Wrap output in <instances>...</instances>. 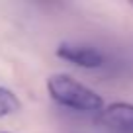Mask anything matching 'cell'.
Instances as JSON below:
<instances>
[{
	"label": "cell",
	"mask_w": 133,
	"mask_h": 133,
	"mask_svg": "<svg viewBox=\"0 0 133 133\" xmlns=\"http://www.w3.org/2000/svg\"><path fill=\"white\" fill-rule=\"evenodd\" d=\"M47 92L57 104L71 108L75 112H86V114H100L104 108L102 96L96 94L92 88L84 86L76 78L69 75H51L47 78Z\"/></svg>",
	"instance_id": "6da1fadb"
},
{
	"label": "cell",
	"mask_w": 133,
	"mask_h": 133,
	"mask_svg": "<svg viewBox=\"0 0 133 133\" xmlns=\"http://www.w3.org/2000/svg\"><path fill=\"white\" fill-rule=\"evenodd\" d=\"M98 121L116 133H133V104L114 102L104 106L98 114Z\"/></svg>",
	"instance_id": "7a4b0ae2"
},
{
	"label": "cell",
	"mask_w": 133,
	"mask_h": 133,
	"mask_svg": "<svg viewBox=\"0 0 133 133\" xmlns=\"http://www.w3.org/2000/svg\"><path fill=\"white\" fill-rule=\"evenodd\" d=\"M57 57L76 66H82V69H98L104 63V57L100 51L84 45H72V43H61L57 47Z\"/></svg>",
	"instance_id": "3957f363"
},
{
	"label": "cell",
	"mask_w": 133,
	"mask_h": 133,
	"mask_svg": "<svg viewBox=\"0 0 133 133\" xmlns=\"http://www.w3.org/2000/svg\"><path fill=\"white\" fill-rule=\"evenodd\" d=\"M20 108H22V104H20V100H18V96L12 90L0 86V117L18 112Z\"/></svg>",
	"instance_id": "277c9868"
},
{
	"label": "cell",
	"mask_w": 133,
	"mask_h": 133,
	"mask_svg": "<svg viewBox=\"0 0 133 133\" xmlns=\"http://www.w3.org/2000/svg\"><path fill=\"white\" fill-rule=\"evenodd\" d=\"M4 133H6V131H4Z\"/></svg>",
	"instance_id": "5b68a950"
}]
</instances>
